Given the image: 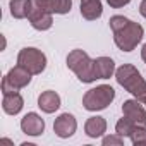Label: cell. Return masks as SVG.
I'll return each instance as SVG.
<instances>
[{
    "mask_svg": "<svg viewBox=\"0 0 146 146\" xmlns=\"http://www.w3.org/2000/svg\"><path fill=\"white\" fill-rule=\"evenodd\" d=\"M108 26L113 33V41L117 48L122 52H132L144 36L143 26L124 16H112Z\"/></svg>",
    "mask_w": 146,
    "mask_h": 146,
    "instance_id": "1",
    "label": "cell"
},
{
    "mask_svg": "<svg viewBox=\"0 0 146 146\" xmlns=\"http://www.w3.org/2000/svg\"><path fill=\"white\" fill-rule=\"evenodd\" d=\"M17 64L36 76L46 69V55L35 46H26L17 53Z\"/></svg>",
    "mask_w": 146,
    "mask_h": 146,
    "instance_id": "5",
    "label": "cell"
},
{
    "mask_svg": "<svg viewBox=\"0 0 146 146\" xmlns=\"http://www.w3.org/2000/svg\"><path fill=\"white\" fill-rule=\"evenodd\" d=\"M76 129H78V120H76L74 115L69 113V112L60 113V115L55 119V122H53V132H55L58 137H62V139L70 137L72 134L76 132Z\"/></svg>",
    "mask_w": 146,
    "mask_h": 146,
    "instance_id": "8",
    "label": "cell"
},
{
    "mask_svg": "<svg viewBox=\"0 0 146 146\" xmlns=\"http://www.w3.org/2000/svg\"><path fill=\"white\" fill-rule=\"evenodd\" d=\"M67 67L74 72L78 76V79L81 83H95L98 78H96V70H95V60L84 52V50H72L69 55H67Z\"/></svg>",
    "mask_w": 146,
    "mask_h": 146,
    "instance_id": "3",
    "label": "cell"
},
{
    "mask_svg": "<svg viewBox=\"0 0 146 146\" xmlns=\"http://www.w3.org/2000/svg\"><path fill=\"white\" fill-rule=\"evenodd\" d=\"M141 58L144 60V64H146V43L141 46Z\"/></svg>",
    "mask_w": 146,
    "mask_h": 146,
    "instance_id": "23",
    "label": "cell"
},
{
    "mask_svg": "<svg viewBox=\"0 0 146 146\" xmlns=\"http://www.w3.org/2000/svg\"><path fill=\"white\" fill-rule=\"evenodd\" d=\"M38 107L41 108V112L45 113H53L60 108V96L58 93L52 91V90H46L43 91L40 96H38Z\"/></svg>",
    "mask_w": 146,
    "mask_h": 146,
    "instance_id": "12",
    "label": "cell"
},
{
    "mask_svg": "<svg viewBox=\"0 0 146 146\" xmlns=\"http://www.w3.org/2000/svg\"><path fill=\"white\" fill-rule=\"evenodd\" d=\"M21 131L28 136H41L45 132V120L36 112H28L21 119Z\"/></svg>",
    "mask_w": 146,
    "mask_h": 146,
    "instance_id": "10",
    "label": "cell"
},
{
    "mask_svg": "<svg viewBox=\"0 0 146 146\" xmlns=\"http://www.w3.org/2000/svg\"><path fill=\"white\" fill-rule=\"evenodd\" d=\"M31 72L28 69H24L23 65H16L12 67L5 78L2 79V95H7V93H16L23 88H26L29 83H31Z\"/></svg>",
    "mask_w": 146,
    "mask_h": 146,
    "instance_id": "6",
    "label": "cell"
},
{
    "mask_svg": "<svg viewBox=\"0 0 146 146\" xmlns=\"http://www.w3.org/2000/svg\"><path fill=\"white\" fill-rule=\"evenodd\" d=\"M28 21L31 23V26L38 31H46L52 28L53 24V14L41 9L40 5L35 4V0H33V7H31V12L28 16Z\"/></svg>",
    "mask_w": 146,
    "mask_h": 146,
    "instance_id": "7",
    "label": "cell"
},
{
    "mask_svg": "<svg viewBox=\"0 0 146 146\" xmlns=\"http://www.w3.org/2000/svg\"><path fill=\"white\" fill-rule=\"evenodd\" d=\"M33 7V0H11L9 9L14 19H28Z\"/></svg>",
    "mask_w": 146,
    "mask_h": 146,
    "instance_id": "17",
    "label": "cell"
},
{
    "mask_svg": "<svg viewBox=\"0 0 146 146\" xmlns=\"http://www.w3.org/2000/svg\"><path fill=\"white\" fill-rule=\"evenodd\" d=\"M113 100H115V90L110 84H100L84 93L83 107L88 112H98V110H105Z\"/></svg>",
    "mask_w": 146,
    "mask_h": 146,
    "instance_id": "4",
    "label": "cell"
},
{
    "mask_svg": "<svg viewBox=\"0 0 146 146\" xmlns=\"http://www.w3.org/2000/svg\"><path fill=\"white\" fill-rule=\"evenodd\" d=\"M131 143L136 146L146 144V125H136V129L131 134Z\"/></svg>",
    "mask_w": 146,
    "mask_h": 146,
    "instance_id": "19",
    "label": "cell"
},
{
    "mask_svg": "<svg viewBox=\"0 0 146 146\" xmlns=\"http://www.w3.org/2000/svg\"><path fill=\"white\" fill-rule=\"evenodd\" d=\"M136 122H132L129 117H122V119H119L117 120V124H115V132L117 134H120L122 137H131V134H132V131L136 129Z\"/></svg>",
    "mask_w": 146,
    "mask_h": 146,
    "instance_id": "18",
    "label": "cell"
},
{
    "mask_svg": "<svg viewBox=\"0 0 146 146\" xmlns=\"http://www.w3.org/2000/svg\"><path fill=\"white\" fill-rule=\"evenodd\" d=\"M143 105H144V107H146V102H144V103H143Z\"/></svg>",
    "mask_w": 146,
    "mask_h": 146,
    "instance_id": "24",
    "label": "cell"
},
{
    "mask_svg": "<svg viewBox=\"0 0 146 146\" xmlns=\"http://www.w3.org/2000/svg\"><path fill=\"white\" fill-rule=\"evenodd\" d=\"M95 70L98 79H110L115 74V62L110 57H98L95 58Z\"/></svg>",
    "mask_w": 146,
    "mask_h": 146,
    "instance_id": "16",
    "label": "cell"
},
{
    "mask_svg": "<svg viewBox=\"0 0 146 146\" xmlns=\"http://www.w3.org/2000/svg\"><path fill=\"white\" fill-rule=\"evenodd\" d=\"M131 0H107V4L112 7V9H120L124 5H127Z\"/></svg>",
    "mask_w": 146,
    "mask_h": 146,
    "instance_id": "21",
    "label": "cell"
},
{
    "mask_svg": "<svg viewBox=\"0 0 146 146\" xmlns=\"http://www.w3.org/2000/svg\"><path fill=\"white\" fill-rule=\"evenodd\" d=\"M24 107V100L23 96L19 95V91L16 93H7L4 95V100H2V108L7 115H17Z\"/></svg>",
    "mask_w": 146,
    "mask_h": 146,
    "instance_id": "14",
    "label": "cell"
},
{
    "mask_svg": "<svg viewBox=\"0 0 146 146\" xmlns=\"http://www.w3.org/2000/svg\"><path fill=\"white\" fill-rule=\"evenodd\" d=\"M122 113L137 125H146V108L143 107V102H139L137 98L125 100L122 103Z\"/></svg>",
    "mask_w": 146,
    "mask_h": 146,
    "instance_id": "9",
    "label": "cell"
},
{
    "mask_svg": "<svg viewBox=\"0 0 146 146\" xmlns=\"http://www.w3.org/2000/svg\"><path fill=\"white\" fill-rule=\"evenodd\" d=\"M84 132L88 137H102L105 132H107V120L100 115H95V117H90L84 124Z\"/></svg>",
    "mask_w": 146,
    "mask_h": 146,
    "instance_id": "15",
    "label": "cell"
},
{
    "mask_svg": "<svg viewBox=\"0 0 146 146\" xmlns=\"http://www.w3.org/2000/svg\"><path fill=\"white\" fill-rule=\"evenodd\" d=\"M102 143H103V146H112V144H117V146H120V144H124V137L120 136V134H108V136H103V139H102Z\"/></svg>",
    "mask_w": 146,
    "mask_h": 146,
    "instance_id": "20",
    "label": "cell"
},
{
    "mask_svg": "<svg viewBox=\"0 0 146 146\" xmlns=\"http://www.w3.org/2000/svg\"><path fill=\"white\" fill-rule=\"evenodd\" d=\"M115 79L134 98H137L143 103L146 102V79L132 64H122L115 70Z\"/></svg>",
    "mask_w": 146,
    "mask_h": 146,
    "instance_id": "2",
    "label": "cell"
},
{
    "mask_svg": "<svg viewBox=\"0 0 146 146\" xmlns=\"http://www.w3.org/2000/svg\"><path fill=\"white\" fill-rule=\"evenodd\" d=\"M103 14L102 0H81V16L86 21H96Z\"/></svg>",
    "mask_w": 146,
    "mask_h": 146,
    "instance_id": "13",
    "label": "cell"
},
{
    "mask_svg": "<svg viewBox=\"0 0 146 146\" xmlns=\"http://www.w3.org/2000/svg\"><path fill=\"white\" fill-rule=\"evenodd\" d=\"M35 4L52 14H69L72 9V0H35Z\"/></svg>",
    "mask_w": 146,
    "mask_h": 146,
    "instance_id": "11",
    "label": "cell"
},
{
    "mask_svg": "<svg viewBox=\"0 0 146 146\" xmlns=\"http://www.w3.org/2000/svg\"><path fill=\"white\" fill-rule=\"evenodd\" d=\"M139 14L146 19V0H141V4H139Z\"/></svg>",
    "mask_w": 146,
    "mask_h": 146,
    "instance_id": "22",
    "label": "cell"
}]
</instances>
